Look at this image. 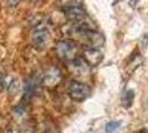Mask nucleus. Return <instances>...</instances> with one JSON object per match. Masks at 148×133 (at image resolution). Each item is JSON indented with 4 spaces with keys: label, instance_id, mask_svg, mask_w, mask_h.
<instances>
[{
    "label": "nucleus",
    "instance_id": "9",
    "mask_svg": "<svg viewBox=\"0 0 148 133\" xmlns=\"http://www.w3.org/2000/svg\"><path fill=\"white\" fill-rule=\"evenodd\" d=\"M19 89H20V82H19V80L17 78H12L9 81L8 85H7V91L9 92V94H16L19 91Z\"/></svg>",
    "mask_w": 148,
    "mask_h": 133
},
{
    "label": "nucleus",
    "instance_id": "1",
    "mask_svg": "<svg viewBox=\"0 0 148 133\" xmlns=\"http://www.w3.org/2000/svg\"><path fill=\"white\" fill-rule=\"evenodd\" d=\"M77 45L76 43L70 40V39H64L56 43V53L59 58L62 60H65L66 62H70L74 59H76L77 54Z\"/></svg>",
    "mask_w": 148,
    "mask_h": 133
},
{
    "label": "nucleus",
    "instance_id": "10",
    "mask_svg": "<svg viewBox=\"0 0 148 133\" xmlns=\"http://www.w3.org/2000/svg\"><path fill=\"white\" fill-rule=\"evenodd\" d=\"M121 124H122V123H121V121H111V122H108V123L106 124V127H105V131H106V133L115 132L118 127H121Z\"/></svg>",
    "mask_w": 148,
    "mask_h": 133
},
{
    "label": "nucleus",
    "instance_id": "4",
    "mask_svg": "<svg viewBox=\"0 0 148 133\" xmlns=\"http://www.w3.org/2000/svg\"><path fill=\"white\" fill-rule=\"evenodd\" d=\"M69 70L73 73L75 76H86L90 74L91 67L83 60V58H76L72 61L68 62Z\"/></svg>",
    "mask_w": 148,
    "mask_h": 133
},
{
    "label": "nucleus",
    "instance_id": "2",
    "mask_svg": "<svg viewBox=\"0 0 148 133\" xmlns=\"http://www.w3.org/2000/svg\"><path fill=\"white\" fill-rule=\"evenodd\" d=\"M68 93L73 101L82 102L88 98L91 90L85 83L80 82L77 80H72L69 83Z\"/></svg>",
    "mask_w": 148,
    "mask_h": 133
},
{
    "label": "nucleus",
    "instance_id": "5",
    "mask_svg": "<svg viewBox=\"0 0 148 133\" xmlns=\"http://www.w3.org/2000/svg\"><path fill=\"white\" fill-rule=\"evenodd\" d=\"M103 53L99 49L95 48H85L83 49V60L86 62L90 67H95L102 61Z\"/></svg>",
    "mask_w": 148,
    "mask_h": 133
},
{
    "label": "nucleus",
    "instance_id": "3",
    "mask_svg": "<svg viewBox=\"0 0 148 133\" xmlns=\"http://www.w3.org/2000/svg\"><path fill=\"white\" fill-rule=\"evenodd\" d=\"M50 39V32L49 29H47V27L43 25H38L37 29L33 31L32 34V43L37 49H43L44 47L48 44Z\"/></svg>",
    "mask_w": 148,
    "mask_h": 133
},
{
    "label": "nucleus",
    "instance_id": "11",
    "mask_svg": "<svg viewBox=\"0 0 148 133\" xmlns=\"http://www.w3.org/2000/svg\"><path fill=\"white\" fill-rule=\"evenodd\" d=\"M139 133H148V129H143Z\"/></svg>",
    "mask_w": 148,
    "mask_h": 133
},
{
    "label": "nucleus",
    "instance_id": "6",
    "mask_svg": "<svg viewBox=\"0 0 148 133\" xmlns=\"http://www.w3.org/2000/svg\"><path fill=\"white\" fill-rule=\"evenodd\" d=\"M61 72L56 68L49 69L43 76V83L48 87H54L61 81Z\"/></svg>",
    "mask_w": 148,
    "mask_h": 133
},
{
    "label": "nucleus",
    "instance_id": "7",
    "mask_svg": "<svg viewBox=\"0 0 148 133\" xmlns=\"http://www.w3.org/2000/svg\"><path fill=\"white\" fill-rule=\"evenodd\" d=\"M38 88V82L36 79H31L29 82H27L25 85V93H23V99L25 100H29L31 99L33 94L36 93Z\"/></svg>",
    "mask_w": 148,
    "mask_h": 133
},
{
    "label": "nucleus",
    "instance_id": "8",
    "mask_svg": "<svg viewBox=\"0 0 148 133\" xmlns=\"http://www.w3.org/2000/svg\"><path fill=\"white\" fill-rule=\"evenodd\" d=\"M134 98H135L134 91H133V90H126L123 93V96H122V101H123L124 107H125V108L132 107V104H133V102H134Z\"/></svg>",
    "mask_w": 148,
    "mask_h": 133
}]
</instances>
